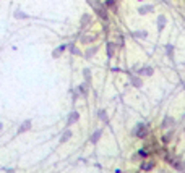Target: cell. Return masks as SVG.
Masks as SVG:
<instances>
[{
    "label": "cell",
    "mask_w": 185,
    "mask_h": 173,
    "mask_svg": "<svg viewBox=\"0 0 185 173\" xmlns=\"http://www.w3.org/2000/svg\"><path fill=\"white\" fill-rule=\"evenodd\" d=\"M88 3L92 7V10L96 11V15H98L102 21H107V19H109V15H107V7L104 5V3H101L99 0H88Z\"/></svg>",
    "instance_id": "obj_1"
},
{
    "label": "cell",
    "mask_w": 185,
    "mask_h": 173,
    "mask_svg": "<svg viewBox=\"0 0 185 173\" xmlns=\"http://www.w3.org/2000/svg\"><path fill=\"white\" fill-rule=\"evenodd\" d=\"M148 133H150V128H148L144 123H138V125L135 126V130H133V134L136 136V138H141V139L146 138Z\"/></svg>",
    "instance_id": "obj_2"
},
{
    "label": "cell",
    "mask_w": 185,
    "mask_h": 173,
    "mask_svg": "<svg viewBox=\"0 0 185 173\" xmlns=\"http://www.w3.org/2000/svg\"><path fill=\"white\" fill-rule=\"evenodd\" d=\"M31 128H33V122L28 118V120H25V122H23V123L18 126V131H17V133H18V134H25L26 131L31 130Z\"/></svg>",
    "instance_id": "obj_3"
},
{
    "label": "cell",
    "mask_w": 185,
    "mask_h": 173,
    "mask_svg": "<svg viewBox=\"0 0 185 173\" xmlns=\"http://www.w3.org/2000/svg\"><path fill=\"white\" fill-rule=\"evenodd\" d=\"M78 120H80V112L71 110L70 113H68V116H67V126H71V125H75Z\"/></svg>",
    "instance_id": "obj_4"
},
{
    "label": "cell",
    "mask_w": 185,
    "mask_h": 173,
    "mask_svg": "<svg viewBox=\"0 0 185 173\" xmlns=\"http://www.w3.org/2000/svg\"><path fill=\"white\" fill-rule=\"evenodd\" d=\"M68 49V47L65 45V44H62V45H59V47H55V49L54 50H52V58H60V57H62V54H63V52H65Z\"/></svg>",
    "instance_id": "obj_5"
},
{
    "label": "cell",
    "mask_w": 185,
    "mask_h": 173,
    "mask_svg": "<svg viewBox=\"0 0 185 173\" xmlns=\"http://www.w3.org/2000/svg\"><path fill=\"white\" fill-rule=\"evenodd\" d=\"M101 136H102V130H101V128H98V130H96V131L91 134L89 142H91V144H98V141L101 139Z\"/></svg>",
    "instance_id": "obj_6"
},
{
    "label": "cell",
    "mask_w": 185,
    "mask_h": 173,
    "mask_svg": "<svg viewBox=\"0 0 185 173\" xmlns=\"http://www.w3.org/2000/svg\"><path fill=\"white\" fill-rule=\"evenodd\" d=\"M88 87H89V83L84 81V83H81L78 87H76V91H78L80 95H83V97H84V95H88Z\"/></svg>",
    "instance_id": "obj_7"
},
{
    "label": "cell",
    "mask_w": 185,
    "mask_h": 173,
    "mask_svg": "<svg viewBox=\"0 0 185 173\" xmlns=\"http://www.w3.org/2000/svg\"><path fill=\"white\" fill-rule=\"evenodd\" d=\"M71 136H73V133H71V130H65V131H63V134L60 136L59 142H60V144H65L67 141H70V139H71Z\"/></svg>",
    "instance_id": "obj_8"
},
{
    "label": "cell",
    "mask_w": 185,
    "mask_h": 173,
    "mask_svg": "<svg viewBox=\"0 0 185 173\" xmlns=\"http://www.w3.org/2000/svg\"><path fill=\"white\" fill-rule=\"evenodd\" d=\"M136 73H138L140 76H153L154 70H153V66H144V68H140Z\"/></svg>",
    "instance_id": "obj_9"
},
{
    "label": "cell",
    "mask_w": 185,
    "mask_h": 173,
    "mask_svg": "<svg viewBox=\"0 0 185 173\" xmlns=\"http://www.w3.org/2000/svg\"><path fill=\"white\" fill-rule=\"evenodd\" d=\"M130 83H132V86H135V87H141L143 86V79H141V76H132L130 78Z\"/></svg>",
    "instance_id": "obj_10"
},
{
    "label": "cell",
    "mask_w": 185,
    "mask_h": 173,
    "mask_svg": "<svg viewBox=\"0 0 185 173\" xmlns=\"http://www.w3.org/2000/svg\"><path fill=\"white\" fill-rule=\"evenodd\" d=\"M91 23V15L89 13H83L81 18H80V25H81V28H84L86 25H89Z\"/></svg>",
    "instance_id": "obj_11"
},
{
    "label": "cell",
    "mask_w": 185,
    "mask_h": 173,
    "mask_svg": "<svg viewBox=\"0 0 185 173\" xmlns=\"http://www.w3.org/2000/svg\"><path fill=\"white\" fill-rule=\"evenodd\" d=\"M13 16H15V19H29V15L25 13L23 10H15Z\"/></svg>",
    "instance_id": "obj_12"
},
{
    "label": "cell",
    "mask_w": 185,
    "mask_h": 173,
    "mask_svg": "<svg viewBox=\"0 0 185 173\" xmlns=\"http://www.w3.org/2000/svg\"><path fill=\"white\" fill-rule=\"evenodd\" d=\"M106 49H107V57L112 58V57L115 55V44H114V42H107Z\"/></svg>",
    "instance_id": "obj_13"
},
{
    "label": "cell",
    "mask_w": 185,
    "mask_h": 173,
    "mask_svg": "<svg viewBox=\"0 0 185 173\" xmlns=\"http://www.w3.org/2000/svg\"><path fill=\"white\" fill-rule=\"evenodd\" d=\"M98 49H99L98 45H92V47H89V49H88L86 52H84V58H92V57H94V54L98 52Z\"/></svg>",
    "instance_id": "obj_14"
},
{
    "label": "cell",
    "mask_w": 185,
    "mask_h": 173,
    "mask_svg": "<svg viewBox=\"0 0 185 173\" xmlns=\"http://www.w3.org/2000/svg\"><path fill=\"white\" fill-rule=\"evenodd\" d=\"M153 10H154V7H153V5H143V7H140V8H138V13L140 15H148V13H151Z\"/></svg>",
    "instance_id": "obj_15"
},
{
    "label": "cell",
    "mask_w": 185,
    "mask_h": 173,
    "mask_svg": "<svg viewBox=\"0 0 185 173\" xmlns=\"http://www.w3.org/2000/svg\"><path fill=\"white\" fill-rule=\"evenodd\" d=\"M166 23H167L166 16H164V15H159V16H158V29H159V31H162V29H164V26H166Z\"/></svg>",
    "instance_id": "obj_16"
},
{
    "label": "cell",
    "mask_w": 185,
    "mask_h": 173,
    "mask_svg": "<svg viewBox=\"0 0 185 173\" xmlns=\"http://www.w3.org/2000/svg\"><path fill=\"white\" fill-rule=\"evenodd\" d=\"M153 167H154V162H153V160H148V162H143V163H141V167H140V168H141L143 172H150Z\"/></svg>",
    "instance_id": "obj_17"
},
{
    "label": "cell",
    "mask_w": 185,
    "mask_h": 173,
    "mask_svg": "<svg viewBox=\"0 0 185 173\" xmlns=\"http://www.w3.org/2000/svg\"><path fill=\"white\" fill-rule=\"evenodd\" d=\"M83 78H84V81H86V83H91L92 75H91V70H89V68H83Z\"/></svg>",
    "instance_id": "obj_18"
},
{
    "label": "cell",
    "mask_w": 185,
    "mask_h": 173,
    "mask_svg": "<svg viewBox=\"0 0 185 173\" xmlns=\"http://www.w3.org/2000/svg\"><path fill=\"white\" fill-rule=\"evenodd\" d=\"M67 47H68V49H70V52H71V54H73V55H83V54H81V50H80L78 47L75 45V44H68Z\"/></svg>",
    "instance_id": "obj_19"
},
{
    "label": "cell",
    "mask_w": 185,
    "mask_h": 173,
    "mask_svg": "<svg viewBox=\"0 0 185 173\" xmlns=\"http://www.w3.org/2000/svg\"><path fill=\"white\" fill-rule=\"evenodd\" d=\"M104 5H106L107 8H111V10H117V0H106Z\"/></svg>",
    "instance_id": "obj_20"
},
{
    "label": "cell",
    "mask_w": 185,
    "mask_h": 173,
    "mask_svg": "<svg viewBox=\"0 0 185 173\" xmlns=\"http://www.w3.org/2000/svg\"><path fill=\"white\" fill-rule=\"evenodd\" d=\"M174 125V120L171 118V116H166V118L162 120V128H169V126H172Z\"/></svg>",
    "instance_id": "obj_21"
},
{
    "label": "cell",
    "mask_w": 185,
    "mask_h": 173,
    "mask_svg": "<svg viewBox=\"0 0 185 173\" xmlns=\"http://www.w3.org/2000/svg\"><path fill=\"white\" fill-rule=\"evenodd\" d=\"M98 118H99V120H102L104 123H107V112L104 110V108H102V110H99V112H98Z\"/></svg>",
    "instance_id": "obj_22"
},
{
    "label": "cell",
    "mask_w": 185,
    "mask_h": 173,
    "mask_svg": "<svg viewBox=\"0 0 185 173\" xmlns=\"http://www.w3.org/2000/svg\"><path fill=\"white\" fill-rule=\"evenodd\" d=\"M96 39V36H83L81 37V42H84V44H89V42H92Z\"/></svg>",
    "instance_id": "obj_23"
},
{
    "label": "cell",
    "mask_w": 185,
    "mask_h": 173,
    "mask_svg": "<svg viewBox=\"0 0 185 173\" xmlns=\"http://www.w3.org/2000/svg\"><path fill=\"white\" fill-rule=\"evenodd\" d=\"M146 36H148L146 31H135V33H133V37H141V39H144Z\"/></svg>",
    "instance_id": "obj_24"
},
{
    "label": "cell",
    "mask_w": 185,
    "mask_h": 173,
    "mask_svg": "<svg viewBox=\"0 0 185 173\" xmlns=\"http://www.w3.org/2000/svg\"><path fill=\"white\" fill-rule=\"evenodd\" d=\"M166 52H167V55H169V57H174V45H171V44H167V45H166Z\"/></svg>",
    "instance_id": "obj_25"
},
{
    "label": "cell",
    "mask_w": 185,
    "mask_h": 173,
    "mask_svg": "<svg viewBox=\"0 0 185 173\" xmlns=\"http://www.w3.org/2000/svg\"><path fill=\"white\" fill-rule=\"evenodd\" d=\"M0 172H5V173H13V172H17L15 168H11V167H3V168H0Z\"/></svg>",
    "instance_id": "obj_26"
},
{
    "label": "cell",
    "mask_w": 185,
    "mask_h": 173,
    "mask_svg": "<svg viewBox=\"0 0 185 173\" xmlns=\"http://www.w3.org/2000/svg\"><path fill=\"white\" fill-rule=\"evenodd\" d=\"M136 154H138L140 157H141V159H144V157H146V155H148V152H146V151H144V149H141V151H138V152H136Z\"/></svg>",
    "instance_id": "obj_27"
},
{
    "label": "cell",
    "mask_w": 185,
    "mask_h": 173,
    "mask_svg": "<svg viewBox=\"0 0 185 173\" xmlns=\"http://www.w3.org/2000/svg\"><path fill=\"white\" fill-rule=\"evenodd\" d=\"M2 130H3V123L0 122V131H2Z\"/></svg>",
    "instance_id": "obj_28"
}]
</instances>
